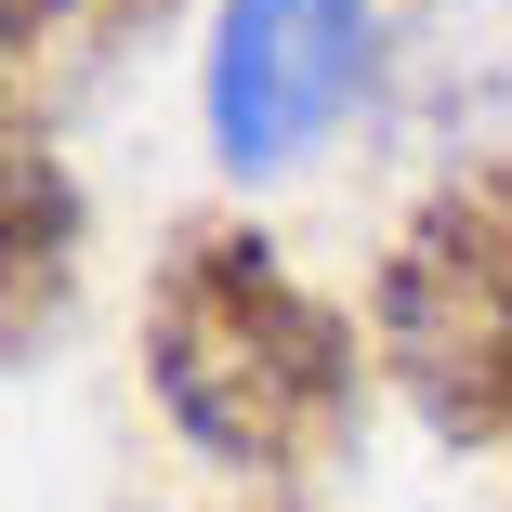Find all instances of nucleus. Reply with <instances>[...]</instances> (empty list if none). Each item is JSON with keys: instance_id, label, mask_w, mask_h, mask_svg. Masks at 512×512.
<instances>
[{"instance_id": "f257e3e1", "label": "nucleus", "mask_w": 512, "mask_h": 512, "mask_svg": "<svg viewBox=\"0 0 512 512\" xmlns=\"http://www.w3.org/2000/svg\"><path fill=\"white\" fill-rule=\"evenodd\" d=\"M145 381L224 473H316L355 434V316L316 302L250 224H184L145 289Z\"/></svg>"}, {"instance_id": "f03ea898", "label": "nucleus", "mask_w": 512, "mask_h": 512, "mask_svg": "<svg viewBox=\"0 0 512 512\" xmlns=\"http://www.w3.org/2000/svg\"><path fill=\"white\" fill-rule=\"evenodd\" d=\"M381 368L447 447H512V158H460L381 263Z\"/></svg>"}, {"instance_id": "7ed1b4c3", "label": "nucleus", "mask_w": 512, "mask_h": 512, "mask_svg": "<svg viewBox=\"0 0 512 512\" xmlns=\"http://www.w3.org/2000/svg\"><path fill=\"white\" fill-rule=\"evenodd\" d=\"M381 66V0H224L211 27V145L237 171H289L355 79Z\"/></svg>"}, {"instance_id": "20e7f679", "label": "nucleus", "mask_w": 512, "mask_h": 512, "mask_svg": "<svg viewBox=\"0 0 512 512\" xmlns=\"http://www.w3.org/2000/svg\"><path fill=\"white\" fill-rule=\"evenodd\" d=\"M381 106L407 132L512 119V0H381Z\"/></svg>"}, {"instance_id": "39448f33", "label": "nucleus", "mask_w": 512, "mask_h": 512, "mask_svg": "<svg viewBox=\"0 0 512 512\" xmlns=\"http://www.w3.org/2000/svg\"><path fill=\"white\" fill-rule=\"evenodd\" d=\"M66 276H79V184L40 145V119H14V145H0V355L14 368L66 316Z\"/></svg>"}, {"instance_id": "423d86ee", "label": "nucleus", "mask_w": 512, "mask_h": 512, "mask_svg": "<svg viewBox=\"0 0 512 512\" xmlns=\"http://www.w3.org/2000/svg\"><path fill=\"white\" fill-rule=\"evenodd\" d=\"M145 14H158V0H0V40H14V119L40 106V79H53V66L119 53Z\"/></svg>"}]
</instances>
